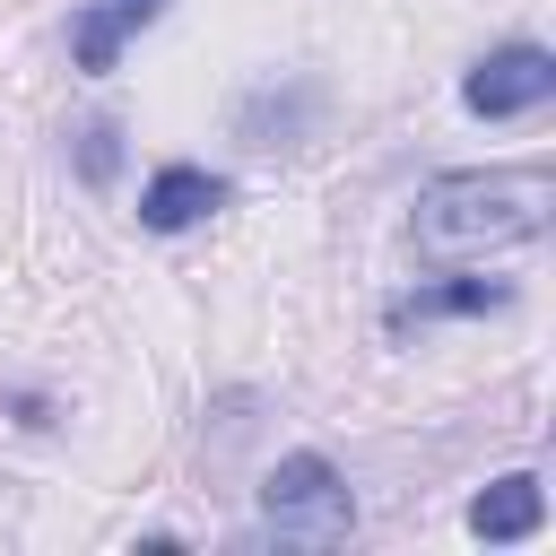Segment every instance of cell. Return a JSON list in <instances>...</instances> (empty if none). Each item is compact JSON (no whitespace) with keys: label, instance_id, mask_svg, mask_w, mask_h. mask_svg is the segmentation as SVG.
<instances>
[{"label":"cell","instance_id":"obj_1","mask_svg":"<svg viewBox=\"0 0 556 556\" xmlns=\"http://www.w3.org/2000/svg\"><path fill=\"white\" fill-rule=\"evenodd\" d=\"M556 208V174L530 165H486V174H443L417 191V243L434 261H469V252H504L530 243Z\"/></svg>","mask_w":556,"mask_h":556},{"label":"cell","instance_id":"obj_2","mask_svg":"<svg viewBox=\"0 0 556 556\" xmlns=\"http://www.w3.org/2000/svg\"><path fill=\"white\" fill-rule=\"evenodd\" d=\"M261 521L287 539V547H330L356 530V495L348 478L321 460V452H287L269 478H261Z\"/></svg>","mask_w":556,"mask_h":556},{"label":"cell","instance_id":"obj_3","mask_svg":"<svg viewBox=\"0 0 556 556\" xmlns=\"http://www.w3.org/2000/svg\"><path fill=\"white\" fill-rule=\"evenodd\" d=\"M547 96H556V61H547L539 43H504V52H486V61L460 78V104L486 113V122L530 113V104H547Z\"/></svg>","mask_w":556,"mask_h":556},{"label":"cell","instance_id":"obj_4","mask_svg":"<svg viewBox=\"0 0 556 556\" xmlns=\"http://www.w3.org/2000/svg\"><path fill=\"white\" fill-rule=\"evenodd\" d=\"M217 200H226V182H217V174H200V165H165V174L139 191V217H148L156 235H174V226H200Z\"/></svg>","mask_w":556,"mask_h":556},{"label":"cell","instance_id":"obj_5","mask_svg":"<svg viewBox=\"0 0 556 556\" xmlns=\"http://www.w3.org/2000/svg\"><path fill=\"white\" fill-rule=\"evenodd\" d=\"M547 521V495H539V478H495L478 504H469V530L478 539H530Z\"/></svg>","mask_w":556,"mask_h":556},{"label":"cell","instance_id":"obj_6","mask_svg":"<svg viewBox=\"0 0 556 556\" xmlns=\"http://www.w3.org/2000/svg\"><path fill=\"white\" fill-rule=\"evenodd\" d=\"M495 304H504V287H486V278H452V287L408 295V304H400V321H434V313H495Z\"/></svg>","mask_w":556,"mask_h":556},{"label":"cell","instance_id":"obj_7","mask_svg":"<svg viewBox=\"0 0 556 556\" xmlns=\"http://www.w3.org/2000/svg\"><path fill=\"white\" fill-rule=\"evenodd\" d=\"M113 52H122V26H113L104 9H87V17H78V61H87V70H113Z\"/></svg>","mask_w":556,"mask_h":556},{"label":"cell","instance_id":"obj_8","mask_svg":"<svg viewBox=\"0 0 556 556\" xmlns=\"http://www.w3.org/2000/svg\"><path fill=\"white\" fill-rule=\"evenodd\" d=\"M156 9H165V0H104V17H113V26H122V35H130V26H148V17H156Z\"/></svg>","mask_w":556,"mask_h":556}]
</instances>
